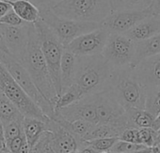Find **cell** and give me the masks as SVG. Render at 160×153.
I'll return each mask as SVG.
<instances>
[{
    "label": "cell",
    "mask_w": 160,
    "mask_h": 153,
    "mask_svg": "<svg viewBox=\"0 0 160 153\" xmlns=\"http://www.w3.org/2000/svg\"><path fill=\"white\" fill-rule=\"evenodd\" d=\"M160 144V131H158V134H157V138H156V146H158Z\"/></svg>",
    "instance_id": "7bdbcfd3"
},
{
    "label": "cell",
    "mask_w": 160,
    "mask_h": 153,
    "mask_svg": "<svg viewBox=\"0 0 160 153\" xmlns=\"http://www.w3.org/2000/svg\"><path fill=\"white\" fill-rule=\"evenodd\" d=\"M107 91L125 110L145 109L147 89L132 66L114 69Z\"/></svg>",
    "instance_id": "3957f363"
},
{
    "label": "cell",
    "mask_w": 160,
    "mask_h": 153,
    "mask_svg": "<svg viewBox=\"0 0 160 153\" xmlns=\"http://www.w3.org/2000/svg\"><path fill=\"white\" fill-rule=\"evenodd\" d=\"M12 10L19 17L28 24H35L41 19V12L39 8L30 0H14L9 1Z\"/></svg>",
    "instance_id": "44dd1931"
},
{
    "label": "cell",
    "mask_w": 160,
    "mask_h": 153,
    "mask_svg": "<svg viewBox=\"0 0 160 153\" xmlns=\"http://www.w3.org/2000/svg\"><path fill=\"white\" fill-rule=\"evenodd\" d=\"M151 147H147L144 145L141 144H135V143H130L127 141H122V140H118L115 145L112 146L109 152L112 153H137L140 152L143 150H146Z\"/></svg>",
    "instance_id": "83f0119b"
},
{
    "label": "cell",
    "mask_w": 160,
    "mask_h": 153,
    "mask_svg": "<svg viewBox=\"0 0 160 153\" xmlns=\"http://www.w3.org/2000/svg\"><path fill=\"white\" fill-rule=\"evenodd\" d=\"M141 144L147 147L156 146V138L158 131L153 128H141L139 129Z\"/></svg>",
    "instance_id": "4dcf8cb0"
},
{
    "label": "cell",
    "mask_w": 160,
    "mask_h": 153,
    "mask_svg": "<svg viewBox=\"0 0 160 153\" xmlns=\"http://www.w3.org/2000/svg\"><path fill=\"white\" fill-rule=\"evenodd\" d=\"M28 142L25 133L23 132L21 135L17 136L16 138H14L12 142H10L8 145H6V147L9 149V151L11 153H19L21 147L23 146V145Z\"/></svg>",
    "instance_id": "836d02e7"
},
{
    "label": "cell",
    "mask_w": 160,
    "mask_h": 153,
    "mask_svg": "<svg viewBox=\"0 0 160 153\" xmlns=\"http://www.w3.org/2000/svg\"><path fill=\"white\" fill-rule=\"evenodd\" d=\"M123 130L104 124H96L92 127V129L88 131L82 139L85 141H91L93 139L99 138H110V137H118Z\"/></svg>",
    "instance_id": "d4e9b609"
},
{
    "label": "cell",
    "mask_w": 160,
    "mask_h": 153,
    "mask_svg": "<svg viewBox=\"0 0 160 153\" xmlns=\"http://www.w3.org/2000/svg\"><path fill=\"white\" fill-rule=\"evenodd\" d=\"M102 55L114 69L130 67L136 55V41L124 34H110Z\"/></svg>",
    "instance_id": "9c48e42d"
},
{
    "label": "cell",
    "mask_w": 160,
    "mask_h": 153,
    "mask_svg": "<svg viewBox=\"0 0 160 153\" xmlns=\"http://www.w3.org/2000/svg\"><path fill=\"white\" fill-rule=\"evenodd\" d=\"M0 144L5 145V137H4V124L0 120Z\"/></svg>",
    "instance_id": "ab89813d"
},
{
    "label": "cell",
    "mask_w": 160,
    "mask_h": 153,
    "mask_svg": "<svg viewBox=\"0 0 160 153\" xmlns=\"http://www.w3.org/2000/svg\"><path fill=\"white\" fill-rule=\"evenodd\" d=\"M110 33L99 27L93 31L83 34L71 41L65 48L74 54L76 56H86L101 55L107 44Z\"/></svg>",
    "instance_id": "8fae6325"
},
{
    "label": "cell",
    "mask_w": 160,
    "mask_h": 153,
    "mask_svg": "<svg viewBox=\"0 0 160 153\" xmlns=\"http://www.w3.org/2000/svg\"><path fill=\"white\" fill-rule=\"evenodd\" d=\"M134 69L147 91L160 87V54L143 59Z\"/></svg>",
    "instance_id": "9a60e30c"
},
{
    "label": "cell",
    "mask_w": 160,
    "mask_h": 153,
    "mask_svg": "<svg viewBox=\"0 0 160 153\" xmlns=\"http://www.w3.org/2000/svg\"><path fill=\"white\" fill-rule=\"evenodd\" d=\"M57 112L68 121L84 120L95 125L98 124L97 113L92 95L85 97L67 107L57 109Z\"/></svg>",
    "instance_id": "5bb4252c"
},
{
    "label": "cell",
    "mask_w": 160,
    "mask_h": 153,
    "mask_svg": "<svg viewBox=\"0 0 160 153\" xmlns=\"http://www.w3.org/2000/svg\"><path fill=\"white\" fill-rule=\"evenodd\" d=\"M158 153H160V151H158Z\"/></svg>",
    "instance_id": "7dc6e473"
},
{
    "label": "cell",
    "mask_w": 160,
    "mask_h": 153,
    "mask_svg": "<svg viewBox=\"0 0 160 153\" xmlns=\"http://www.w3.org/2000/svg\"><path fill=\"white\" fill-rule=\"evenodd\" d=\"M119 139L122 140V141H127V142H130V143L141 144L139 129H138V128H131V127L130 128H126V129H124L121 132V134L119 136Z\"/></svg>",
    "instance_id": "1f68e13d"
},
{
    "label": "cell",
    "mask_w": 160,
    "mask_h": 153,
    "mask_svg": "<svg viewBox=\"0 0 160 153\" xmlns=\"http://www.w3.org/2000/svg\"><path fill=\"white\" fill-rule=\"evenodd\" d=\"M4 147H6V146L5 145H2V144H0V152H1V150L4 148Z\"/></svg>",
    "instance_id": "ee69618b"
},
{
    "label": "cell",
    "mask_w": 160,
    "mask_h": 153,
    "mask_svg": "<svg viewBox=\"0 0 160 153\" xmlns=\"http://www.w3.org/2000/svg\"><path fill=\"white\" fill-rule=\"evenodd\" d=\"M129 128H152L155 118L146 109L126 110Z\"/></svg>",
    "instance_id": "603a6c76"
},
{
    "label": "cell",
    "mask_w": 160,
    "mask_h": 153,
    "mask_svg": "<svg viewBox=\"0 0 160 153\" xmlns=\"http://www.w3.org/2000/svg\"><path fill=\"white\" fill-rule=\"evenodd\" d=\"M0 91L18 107L25 117H34L47 123L51 120L43 113L41 107L16 83L1 61H0Z\"/></svg>",
    "instance_id": "52a82bcc"
},
{
    "label": "cell",
    "mask_w": 160,
    "mask_h": 153,
    "mask_svg": "<svg viewBox=\"0 0 160 153\" xmlns=\"http://www.w3.org/2000/svg\"><path fill=\"white\" fill-rule=\"evenodd\" d=\"M34 26L40 38L41 47L49 69L53 84L58 95L60 96L62 92L60 64L65 47L55 35V33L42 19L38 20L34 24Z\"/></svg>",
    "instance_id": "5b68a950"
},
{
    "label": "cell",
    "mask_w": 160,
    "mask_h": 153,
    "mask_svg": "<svg viewBox=\"0 0 160 153\" xmlns=\"http://www.w3.org/2000/svg\"><path fill=\"white\" fill-rule=\"evenodd\" d=\"M48 125L49 131L52 132L51 143L57 153H71L72 151L78 150L80 137L71 133L52 119Z\"/></svg>",
    "instance_id": "2e32d148"
},
{
    "label": "cell",
    "mask_w": 160,
    "mask_h": 153,
    "mask_svg": "<svg viewBox=\"0 0 160 153\" xmlns=\"http://www.w3.org/2000/svg\"><path fill=\"white\" fill-rule=\"evenodd\" d=\"M147 10L149 11L152 17L160 19V0H152Z\"/></svg>",
    "instance_id": "8d00e7d4"
},
{
    "label": "cell",
    "mask_w": 160,
    "mask_h": 153,
    "mask_svg": "<svg viewBox=\"0 0 160 153\" xmlns=\"http://www.w3.org/2000/svg\"><path fill=\"white\" fill-rule=\"evenodd\" d=\"M145 109L151 113L154 118L160 115V87L147 91Z\"/></svg>",
    "instance_id": "4316f807"
},
{
    "label": "cell",
    "mask_w": 160,
    "mask_h": 153,
    "mask_svg": "<svg viewBox=\"0 0 160 153\" xmlns=\"http://www.w3.org/2000/svg\"><path fill=\"white\" fill-rule=\"evenodd\" d=\"M78 150L80 153H101L97 149H95L93 146H92L87 141L83 140L81 137L79 139V147Z\"/></svg>",
    "instance_id": "d590c367"
},
{
    "label": "cell",
    "mask_w": 160,
    "mask_h": 153,
    "mask_svg": "<svg viewBox=\"0 0 160 153\" xmlns=\"http://www.w3.org/2000/svg\"><path fill=\"white\" fill-rule=\"evenodd\" d=\"M98 124L110 125L122 130L129 128L126 110L121 106L108 91L92 95Z\"/></svg>",
    "instance_id": "30bf717a"
},
{
    "label": "cell",
    "mask_w": 160,
    "mask_h": 153,
    "mask_svg": "<svg viewBox=\"0 0 160 153\" xmlns=\"http://www.w3.org/2000/svg\"><path fill=\"white\" fill-rule=\"evenodd\" d=\"M34 3L40 11L42 10H53L56 6L63 2L64 0H30Z\"/></svg>",
    "instance_id": "e575fe53"
},
{
    "label": "cell",
    "mask_w": 160,
    "mask_h": 153,
    "mask_svg": "<svg viewBox=\"0 0 160 153\" xmlns=\"http://www.w3.org/2000/svg\"><path fill=\"white\" fill-rule=\"evenodd\" d=\"M158 147L157 146H153L151 148H148L146 150L140 151V152H137V153H158ZM106 153H112V152H106Z\"/></svg>",
    "instance_id": "60d3db41"
},
{
    "label": "cell",
    "mask_w": 160,
    "mask_h": 153,
    "mask_svg": "<svg viewBox=\"0 0 160 153\" xmlns=\"http://www.w3.org/2000/svg\"><path fill=\"white\" fill-rule=\"evenodd\" d=\"M119 140L118 137H110V138H99V139H93L91 141H87L92 146H93L95 149L100 151L101 153L109 152L112 146L115 145V143Z\"/></svg>",
    "instance_id": "f546056e"
},
{
    "label": "cell",
    "mask_w": 160,
    "mask_h": 153,
    "mask_svg": "<svg viewBox=\"0 0 160 153\" xmlns=\"http://www.w3.org/2000/svg\"><path fill=\"white\" fill-rule=\"evenodd\" d=\"M84 97H83L81 90L78 88V87L76 85L73 84L69 88H67L65 91H63L60 96H58V98L56 102V110L63 108V107H67V106L80 101Z\"/></svg>",
    "instance_id": "484cf974"
},
{
    "label": "cell",
    "mask_w": 160,
    "mask_h": 153,
    "mask_svg": "<svg viewBox=\"0 0 160 153\" xmlns=\"http://www.w3.org/2000/svg\"><path fill=\"white\" fill-rule=\"evenodd\" d=\"M24 132L23 130V121H12L7 124H4V137L5 144L8 145L14 138L21 135Z\"/></svg>",
    "instance_id": "f1b7e54d"
},
{
    "label": "cell",
    "mask_w": 160,
    "mask_h": 153,
    "mask_svg": "<svg viewBox=\"0 0 160 153\" xmlns=\"http://www.w3.org/2000/svg\"><path fill=\"white\" fill-rule=\"evenodd\" d=\"M71 153H80V152H79V150H74V151H72Z\"/></svg>",
    "instance_id": "f6af8a7d"
},
{
    "label": "cell",
    "mask_w": 160,
    "mask_h": 153,
    "mask_svg": "<svg viewBox=\"0 0 160 153\" xmlns=\"http://www.w3.org/2000/svg\"><path fill=\"white\" fill-rule=\"evenodd\" d=\"M8 1H14V0H8Z\"/></svg>",
    "instance_id": "bcb514c9"
},
{
    "label": "cell",
    "mask_w": 160,
    "mask_h": 153,
    "mask_svg": "<svg viewBox=\"0 0 160 153\" xmlns=\"http://www.w3.org/2000/svg\"><path fill=\"white\" fill-rule=\"evenodd\" d=\"M51 139H52V136L50 138V140L46 143V145L44 146L43 149H42V153H57L56 150L54 149L53 146H52V143H51Z\"/></svg>",
    "instance_id": "f35d334b"
},
{
    "label": "cell",
    "mask_w": 160,
    "mask_h": 153,
    "mask_svg": "<svg viewBox=\"0 0 160 153\" xmlns=\"http://www.w3.org/2000/svg\"><path fill=\"white\" fill-rule=\"evenodd\" d=\"M48 123L34 117H24L23 130L30 147H32L40 140V138L45 131H49Z\"/></svg>",
    "instance_id": "ffe728a7"
},
{
    "label": "cell",
    "mask_w": 160,
    "mask_h": 153,
    "mask_svg": "<svg viewBox=\"0 0 160 153\" xmlns=\"http://www.w3.org/2000/svg\"><path fill=\"white\" fill-rule=\"evenodd\" d=\"M12 10V7L8 0H0V18L6 15Z\"/></svg>",
    "instance_id": "74e56055"
},
{
    "label": "cell",
    "mask_w": 160,
    "mask_h": 153,
    "mask_svg": "<svg viewBox=\"0 0 160 153\" xmlns=\"http://www.w3.org/2000/svg\"><path fill=\"white\" fill-rule=\"evenodd\" d=\"M160 54V33L144 41L136 42V55L132 67H136L145 58Z\"/></svg>",
    "instance_id": "d6986e66"
},
{
    "label": "cell",
    "mask_w": 160,
    "mask_h": 153,
    "mask_svg": "<svg viewBox=\"0 0 160 153\" xmlns=\"http://www.w3.org/2000/svg\"><path fill=\"white\" fill-rule=\"evenodd\" d=\"M114 69L103 55L78 56L74 85L81 90L83 97L107 91Z\"/></svg>",
    "instance_id": "6da1fadb"
},
{
    "label": "cell",
    "mask_w": 160,
    "mask_h": 153,
    "mask_svg": "<svg viewBox=\"0 0 160 153\" xmlns=\"http://www.w3.org/2000/svg\"><path fill=\"white\" fill-rule=\"evenodd\" d=\"M77 57L78 56H76L68 49H64L60 64V78L62 92L69 88L71 86H72L74 83Z\"/></svg>",
    "instance_id": "ac0fdd59"
},
{
    "label": "cell",
    "mask_w": 160,
    "mask_h": 153,
    "mask_svg": "<svg viewBox=\"0 0 160 153\" xmlns=\"http://www.w3.org/2000/svg\"><path fill=\"white\" fill-rule=\"evenodd\" d=\"M152 17L149 11H132V12H112L107 17L100 26L107 29L110 34H124L139 22Z\"/></svg>",
    "instance_id": "7c38bea8"
},
{
    "label": "cell",
    "mask_w": 160,
    "mask_h": 153,
    "mask_svg": "<svg viewBox=\"0 0 160 153\" xmlns=\"http://www.w3.org/2000/svg\"><path fill=\"white\" fill-rule=\"evenodd\" d=\"M0 61L6 67L8 71L16 81V83L24 89V91L41 107L43 113L52 119L56 114V107L51 103L38 89L24 65L14 58L10 53L0 52Z\"/></svg>",
    "instance_id": "8992f818"
},
{
    "label": "cell",
    "mask_w": 160,
    "mask_h": 153,
    "mask_svg": "<svg viewBox=\"0 0 160 153\" xmlns=\"http://www.w3.org/2000/svg\"><path fill=\"white\" fill-rule=\"evenodd\" d=\"M29 25L27 24L22 26H12L0 24L1 30L7 48L10 54L22 62L29 41Z\"/></svg>",
    "instance_id": "4fadbf2b"
},
{
    "label": "cell",
    "mask_w": 160,
    "mask_h": 153,
    "mask_svg": "<svg viewBox=\"0 0 160 153\" xmlns=\"http://www.w3.org/2000/svg\"><path fill=\"white\" fill-rule=\"evenodd\" d=\"M25 116L18 107L1 91H0V120L3 124L12 121H23Z\"/></svg>",
    "instance_id": "7402d4cb"
},
{
    "label": "cell",
    "mask_w": 160,
    "mask_h": 153,
    "mask_svg": "<svg viewBox=\"0 0 160 153\" xmlns=\"http://www.w3.org/2000/svg\"><path fill=\"white\" fill-rule=\"evenodd\" d=\"M52 11L66 19L96 24L112 13L109 0H64Z\"/></svg>",
    "instance_id": "277c9868"
},
{
    "label": "cell",
    "mask_w": 160,
    "mask_h": 153,
    "mask_svg": "<svg viewBox=\"0 0 160 153\" xmlns=\"http://www.w3.org/2000/svg\"><path fill=\"white\" fill-rule=\"evenodd\" d=\"M152 0H109L112 12H132L147 10Z\"/></svg>",
    "instance_id": "cb8c5ba5"
},
{
    "label": "cell",
    "mask_w": 160,
    "mask_h": 153,
    "mask_svg": "<svg viewBox=\"0 0 160 153\" xmlns=\"http://www.w3.org/2000/svg\"><path fill=\"white\" fill-rule=\"evenodd\" d=\"M160 33V19L149 17L139 22L132 29L124 33L132 41L138 42L150 39Z\"/></svg>",
    "instance_id": "e0dca14e"
},
{
    "label": "cell",
    "mask_w": 160,
    "mask_h": 153,
    "mask_svg": "<svg viewBox=\"0 0 160 153\" xmlns=\"http://www.w3.org/2000/svg\"><path fill=\"white\" fill-rule=\"evenodd\" d=\"M40 12L41 19L50 27L64 47L77 37L100 27V24L79 22L60 17L52 10H42Z\"/></svg>",
    "instance_id": "ba28073f"
},
{
    "label": "cell",
    "mask_w": 160,
    "mask_h": 153,
    "mask_svg": "<svg viewBox=\"0 0 160 153\" xmlns=\"http://www.w3.org/2000/svg\"><path fill=\"white\" fill-rule=\"evenodd\" d=\"M152 128H153L155 131H160V115L155 118Z\"/></svg>",
    "instance_id": "b9f144b4"
},
{
    "label": "cell",
    "mask_w": 160,
    "mask_h": 153,
    "mask_svg": "<svg viewBox=\"0 0 160 153\" xmlns=\"http://www.w3.org/2000/svg\"><path fill=\"white\" fill-rule=\"evenodd\" d=\"M0 24L12 26H22L27 25L28 23H26L24 20H22L19 17V15L13 10H12L6 15L0 18Z\"/></svg>",
    "instance_id": "d6a6232c"
},
{
    "label": "cell",
    "mask_w": 160,
    "mask_h": 153,
    "mask_svg": "<svg viewBox=\"0 0 160 153\" xmlns=\"http://www.w3.org/2000/svg\"><path fill=\"white\" fill-rule=\"evenodd\" d=\"M21 63L28 71L40 92L56 107L58 95L53 84L34 24L29 25V41L26 55Z\"/></svg>",
    "instance_id": "7a4b0ae2"
}]
</instances>
